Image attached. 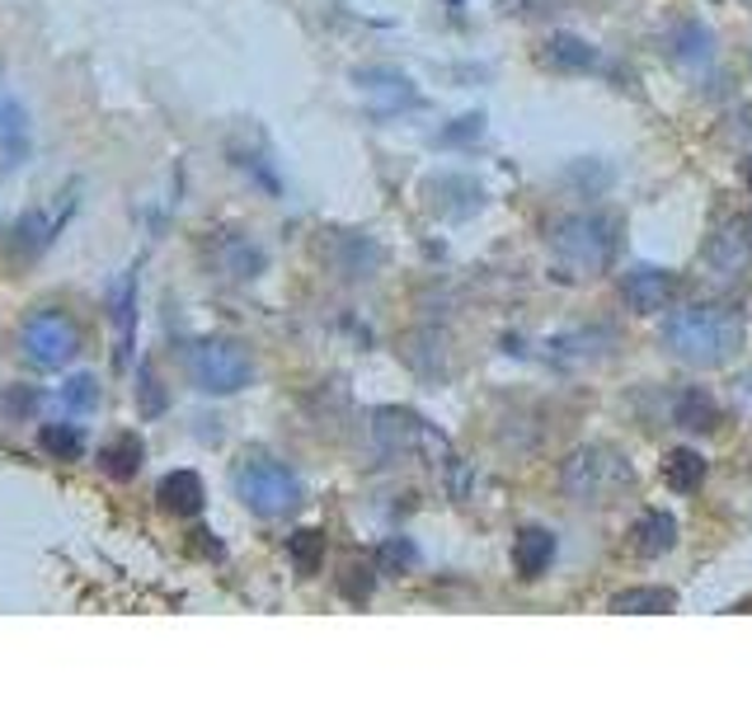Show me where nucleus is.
I'll return each instance as SVG.
<instances>
[{
	"instance_id": "1",
	"label": "nucleus",
	"mask_w": 752,
	"mask_h": 705,
	"mask_svg": "<svg viewBox=\"0 0 752 705\" xmlns=\"http://www.w3.org/2000/svg\"><path fill=\"white\" fill-rule=\"evenodd\" d=\"M663 348L687 367H724L743 348V320L729 306H682L663 320Z\"/></svg>"
},
{
	"instance_id": "2",
	"label": "nucleus",
	"mask_w": 752,
	"mask_h": 705,
	"mask_svg": "<svg viewBox=\"0 0 752 705\" xmlns=\"http://www.w3.org/2000/svg\"><path fill=\"white\" fill-rule=\"evenodd\" d=\"M630 466L621 452H611V447L602 442H583V447H573V452L560 461V489L573 499V503H583V508H602L607 499H617L630 489Z\"/></svg>"
},
{
	"instance_id": "3",
	"label": "nucleus",
	"mask_w": 752,
	"mask_h": 705,
	"mask_svg": "<svg viewBox=\"0 0 752 705\" xmlns=\"http://www.w3.org/2000/svg\"><path fill=\"white\" fill-rule=\"evenodd\" d=\"M235 489H241V499L254 518L264 522H278V518H292L296 508L306 503V489L296 480V470L278 457H245L235 466Z\"/></svg>"
},
{
	"instance_id": "4",
	"label": "nucleus",
	"mask_w": 752,
	"mask_h": 705,
	"mask_svg": "<svg viewBox=\"0 0 752 705\" xmlns=\"http://www.w3.org/2000/svg\"><path fill=\"white\" fill-rule=\"evenodd\" d=\"M550 249L579 273H602L621 249V226L602 212H569L550 226Z\"/></svg>"
},
{
	"instance_id": "5",
	"label": "nucleus",
	"mask_w": 752,
	"mask_h": 705,
	"mask_svg": "<svg viewBox=\"0 0 752 705\" xmlns=\"http://www.w3.org/2000/svg\"><path fill=\"white\" fill-rule=\"evenodd\" d=\"M184 371L193 377L197 390L207 396H235L254 381V358L245 344L222 339V335H207V339H193L184 348Z\"/></svg>"
},
{
	"instance_id": "6",
	"label": "nucleus",
	"mask_w": 752,
	"mask_h": 705,
	"mask_svg": "<svg viewBox=\"0 0 752 705\" xmlns=\"http://www.w3.org/2000/svg\"><path fill=\"white\" fill-rule=\"evenodd\" d=\"M372 419H376V442H382L390 457H409V461H419V466L433 461V466L451 470V476H461V461L451 457L447 438L428 419L409 415V409H376Z\"/></svg>"
},
{
	"instance_id": "7",
	"label": "nucleus",
	"mask_w": 752,
	"mask_h": 705,
	"mask_svg": "<svg viewBox=\"0 0 752 705\" xmlns=\"http://www.w3.org/2000/svg\"><path fill=\"white\" fill-rule=\"evenodd\" d=\"M14 344H19V358H24L29 367L52 371V367H67L75 352H81V329H75V320L67 316V310L43 306V310H33V316H24Z\"/></svg>"
},
{
	"instance_id": "8",
	"label": "nucleus",
	"mask_w": 752,
	"mask_h": 705,
	"mask_svg": "<svg viewBox=\"0 0 752 705\" xmlns=\"http://www.w3.org/2000/svg\"><path fill=\"white\" fill-rule=\"evenodd\" d=\"M75 207H81V188L67 184L62 193H57V207H29L24 217H19V222L10 226L6 249L14 254L19 264H33L38 254H48V245L67 231V222L75 217Z\"/></svg>"
},
{
	"instance_id": "9",
	"label": "nucleus",
	"mask_w": 752,
	"mask_h": 705,
	"mask_svg": "<svg viewBox=\"0 0 752 705\" xmlns=\"http://www.w3.org/2000/svg\"><path fill=\"white\" fill-rule=\"evenodd\" d=\"M621 302L626 310H636V316H654V310H668L672 302L682 297V273H672L663 264H636L621 273Z\"/></svg>"
},
{
	"instance_id": "10",
	"label": "nucleus",
	"mask_w": 752,
	"mask_h": 705,
	"mask_svg": "<svg viewBox=\"0 0 752 705\" xmlns=\"http://www.w3.org/2000/svg\"><path fill=\"white\" fill-rule=\"evenodd\" d=\"M109 320L118 329V352H113V367L123 371L132 362V344H136V268H128L123 278L109 287Z\"/></svg>"
},
{
	"instance_id": "11",
	"label": "nucleus",
	"mask_w": 752,
	"mask_h": 705,
	"mask_svg": "<svg viewBox=\"0 0 752 705\" xmlns=\"http://www.w3.org/2000/svg\"><path fill=\"white\" fill-rule=\"evenodd\" d=\"M424 198H428V207H438L443 217H470V212L485 203V188L475 184L470 174H433V180H424Z\"/></svg>"
},
{
	"instance_id": "12",
	"label": "nucleus",
	"mask_w": 752,
	"mask_h": 705,
	"mask_svg": "<svg viewBox=\"0 0 752 705\" xmlns=\"http://www.w3.org/2000/svg\"><path fill=\"white\" fill-rule=\"evenodd\" d=\"M155 503L165 508L174 518H197L207 503V489H203V476L197 470H165L161 484H155Z\"/></svg>"
},
{
	"instance_id": "13",
	"label": "nucleus",
	"mask_w": 752,
	"mask_h": 705,
	"mask_svg": "<svg viewBox=\"0 0 752 705\" xmlns=\"http://www.w3.org/2000/svg\"><path fill=\"white\" fill-rule=\"evenodd\" d=\"M556 564V532L546 527H522L512 541V574L518 579H541Z\"/></svg>"
},
{
	"instance_id": "14",
	"label": "nucleus",
	"mask_w": 752,
	"mask_h": 705,
	"mask_svg": "<svg viewBox=\"0 0 752 705\" xmlns=\"http://www.w3.org/2000/svg\"><path fill=\"white\" fill-rule=\"evenodd\" d=\"M672 545H678V518L663 513V508H649L644 518H636V527H630V551L636 555H668Z\"/></svg>"
},
{
	"instance_id": "15",
	"label": "nucleus",
	"mask_w": 752,
	"mask_h": 705,
	"mask_svg": "<svg viewBox=\"0 0 752 705\" xmlns=\"http://www.w3.org/2000/svg\"><path fill=\"white\" fill-rule=\"evenodd\" d=\"M672 423L687 428V433H715V428H720V405H715V396H710V390H701V386L678 390V396H672Z\"/></svg>"
},
{
	"instance_id": "16",
	"label": "nucleus",
	"mask_w": 752,
	"mask_h": 705,
	"mask_svg": "<svg viewBox=\"0 0 752 705\" xmlns=\"http://www.w3.org/2000/svg\"><path fill=\"white\" fill-rule=\"evenodd\" d=\"M668 48H672V62L687 67V71H697V67H705L710 57H715V33H710L701 19H682V24L672 29Z\"/></svg>"
},
{
	"instance_id": "17",
	"label": "nucleus",
	"mask_w": 752,
	"mask_h": 705,
	"mask_svg": "<svg viewBox=\"0 0 752 705\" xmlns=\"http://www.w3.org/2000/svg\"><path fill=\"white\" fill-rule=\"evenodd\" d=\"M541 67L550 71H592L598 67V48L579 33H550L541 48Z\"/></svg>"
},
{
	"instance_id": "18",
	"label": "nucleus",
	"mask_w": 752,
	"mask_h": 705,
	"mask_svg": "<svg viewBox=\"0 0 752 705\" xmlns=\"http://www.w3.org/2000/svg\"><path fill=\"white\" fill-rule=\"evenodd\" d=\"M29 155V113L19 100H0V165L19 170Z\"/></svg>"
},
{
	"instance_id": "19",
	"label": "nucleus",
	"mask_w": 752,
	"mask_h": 705,
	"mask_svg": "<svg viewBox=\"0 0 752 705\" xmlns=\"http://www.w3.org/2000/svg\"><path fill=\"white\" fill-rule=\"evenodd\" d=\"M216 245H222V259H216V268H222L226 278H260V273H264V249L250 245L241 231H216Z\"/></svg>"
},
{
	"instance_id": "20",
	"label": "nucleus",
	"mask_w": 752,
	"mask_h": 705,
	"mask_svg": "<svg viewBox=\"0 0 752 705\" xmlns=\"http://www.w3.org/2000/svg\"><path fill=\"white\" fill-rule=\"evenodd\" d=\"M376 264H382V249H376L363 231H344L339 235V259H334L339 278H372Z\"/></svg>"
},
{
	"instance_id": "21",
	"label": "nucleus",
	"mask_w": 752,
	"mask_h": 705,
	"mask_svg": "<svg viewBox=\"0 0 752 705\" xmlns=\"http://www.w3.org/2000/svg\"><path fill=\"white\" fill-rule=\"evenodd\" d=\"M663 480H668V489H678V494H697L705 484V457L691 452V447H672L663 457Z\"/></svg>"
},
{
	"instance_id": "22",
	"label": "nucleus",
	"mask_w": 752,
	"mask_h": 705,
	"mask_svg": "<svg viewBox=\"0 0 752 705\" xmlns=\"http://www.w3.org/2000/svg\"><path fill=\"white\" fill-rule=\"evenodd\" d=\"M142 461H146V447L136 433H118L104 452H99V466H104V476H113V480H132L136 470H142Z\"/></svg>"
},
{
	"instance_id": "23",
	"label": "nucleus",
	"mask_w": 752,
	"mask_h": 705,
	"mask_svg": "<svg viewBox=\"0 0 752 705\" xmlns=\"http://www.w3.org/2000/svg\"><path fill=\"white\" fill-rule=\"evenodd\" d=\"M38 447L52 461H81L85 457V428L81 423H43L38 428Z\"/></svg>"
},
{
	"instance_id": "24",
	"label": "nucleus",
	"mask_w": 752,
	"mask_h": 705,
	"mask_svg": "<svg viewBox=\"0 0 752 705\" xmlns=\"http://www.w3.org/2000/svg\"><path fill=\"white\" fill-rule=\"evenodd\" d=\"M678 606V593H668V588H626V593L611 597V612H621V616H663Z\"/></svg>"
},
{
	"instance_id": "25",
	"label": "nucleus",
	"mask_w": 752,
	"mask_h": 705,
	"mask_svg": "<svg viewBox=\"0 0 752 705\" xmlns=\"http://www.w3.org/2000/svg\"><path fill=\"white\" fill-rule=\"evenodd\" d=\"M287 555H292V564L302 574H315L325 564V532H315V527H306V532H296L292 541H287Z\"/></svg>"
},
{
	"instance_id": "26",
	"label": "nucleus",
	"mask_w": 752,
	"mask_h": 705,
	"mask_svg": "<svg viewBox=\"0 0 752 705\" xmlns=\"http://www.w3.org/2000/svg\"><path fill=\"white\" fill-rule=\"evenodd\" d=\"M62 400H67L71 409H81V415H90V409L99 405V381H94V377H71L67 390H62Z\"/></svg>"
},
{
	"instance_id": "27",
	"label": "nucleus",
	"mask_w": 752,
	"mask_h": 705,
	"mask_svg": "<svg viewBox=\"0 0 752 705\" xmlns=\"http://www.w3.org/2000/svg\"><path fill=\"white\" fill-rule=\"evenodd\" d=\"M0 409H6V415H10V419H29V415H33V409H38V390H33V386H14V390H10V396H6V400H0Z\"/></svg>"
},
{
	"instance_id": "28",
	"label": "nucleus",
	"mask_w": 752,
	"mask_h": 705,
	"mask_svg": "<svg viewBox=\"0 0 752 705\" xmlns=\"http://www.w3.org/2000/svg\"><path fill=\"white\" fill-rule=\"evenodd\" d=\"M409 564H414V545L409 541H386L382 545V570L386 574H405Z\"/></svg>"
},
{
	"instance_id": "29",
	"label": "nucleus",
	"mask_w": 752,
	"mask_h": 705,
	"mask_svg": "<svg viewBox=\"0 0 752 705\" xmlns=\"http://www.w3.org/2000/svg\"><path fill=\"white\" fill-rule=\"evenodd\" d=\"M457 123H461V127H447L443 142H470V136H480L485 117H480V113H466V117H457Z\"/></svg>"
},
{
	"instance_id": "30",
	"label": "nucleus",
	"mask_w": 752,
	"mask_h": 705,
	"mask_svg": "<svg viewBox=\"0 0 752 705\" xmlns=\"http://www.w3.org/2000/svg\"><path fill=\"white\" fill-rule=\"evenodd\" d=\"M734 231L743 235V245L752 249V212H748V217H739V222H734Z\"/></svg>"
},
{
	"instance_id": "31",
	"label": "nucleus",
	"mask_w": 752,
	"mask_h": 705,
	"mask_svg": "<svg viewBox=\"0 0 752 705\" xmlns=\"http://www.w3.org/2000/svg\"><path fill=\"white\" fill-rule=\"evenodd\" d=\"M743 184H748V188H752V161H748V165H743Z\"/></svg>"
}]
</instances>
